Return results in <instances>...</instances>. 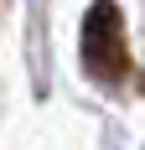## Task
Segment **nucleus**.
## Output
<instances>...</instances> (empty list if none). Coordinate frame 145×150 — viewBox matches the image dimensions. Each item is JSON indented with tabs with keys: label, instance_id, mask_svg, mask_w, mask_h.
Returning a JSON list of instances; mask_svg holds the SVG:
<instances>
[{
	"label": "nucleus",
	"instance_id": "obj_1",
	"mask_svg": "<svg viewBox=\"0 0 145 150\" xmlns=\"http://www.w3.org/2000/svg\"><path fill=\"white\" fill-rule=\"evenodd\" d=\"M83 62L93 78H119L130 67V42H124V16L114 0H93L83 16Z\"/></svg>",
	"mask_w": 145,
	"mask_h": 150
}]
</instances>
